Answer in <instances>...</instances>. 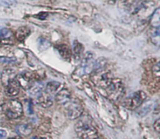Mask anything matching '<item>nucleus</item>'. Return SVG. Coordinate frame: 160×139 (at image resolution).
<instances>
[{
	"label": "nucleus",
	"instance_id": "nucleus-1",
	"mask_svg": "<svg viewBox=\"0 0 160 139\" xmlns=\"http://www.w3.org/2000/svg\"><path fill=\"white\" fill-rule=\"evenodd\" d=\"M75 131L80 139H96L98 131L94 127L90 122L81 120L75 124Z\"/></svg>",
	"mask_w": 160,
	"mask_h": 139
},
{
	"label": "nucleus",
	"instance_id": "nucleus-2",
	"mask_svg": "<svg viewBox=\"0 0 160 139\" xmlns=\"http://www.w3.org/2000/svg\"><path fill=\"white\" fill-rule=\"evenodd\" d=\"M104 82L107 95L111 99L118 100L124 93V87L120 79H106Z\"/></svg>",
	"mask_w": 160,
	"mask_h": 139
},
{
	"label": "nucleus",
	"instance_id": "nucleus-3",
	"mask_svg": "<svg viewBox=\"0 0 160 139\" xmlns=\"http://www.w3.org/2000/svg\"><path fill=\"white\" fill-rule=\"evenodd\" d=\"M3 110L9 119H17L23 114V106L17 100H10L4 105Z\"/></svg>",
	"mask_w": 160,
	"mask_h": 139
},
{
	"label": "nucleus",
	"instance_id": "nucleus-4",
	"mask_svg": "<svg viewBox=\"0 0 160 139\" xmlns=\"http://www.w3.org/2000/svg\"><path fill=\"white\" fill-rule=\"evenodd\" d=\"M146 94L143 91H138L124 100L123 103V106L133 110V109L138 108L143 103V102L146 99Z\"/></svg>",
	"mask_w": 160,
	"mask_h": 139
},
{
	"label": "nucleus",
	"instance_id": "nucleus-5",
	"mask_svg": "<svg viewBox=\"0 0 160 139\" xmlns=\"http://www.w3.org/2000/svg\"><path fill=\"white\" fill-rule=\"evenodd\" d=\"M63 106L66 115L71 120L78 118L83 113V107L79 102L75 101V100H73V101L70 100Z\"/></svg>",
	"mask_w": 160,
	"mask_h": 139
},
{
	"label": "nucleus",
	"instance_id": "nucleus-6",
	"mask_svg": "<svg viewBox=\"0 0 160 139\" xmlns=\"http://www.w3.org/2000/svg\"><path fill=\"white\" fill-rule=\"evenodd\" d=\"M95 59H94V54L91 52H88L84 56V59H82V62L81 64V68H80L79 73L81 75L87 74L91 73L94 70L95 67Z\"/></svg>",
	"mask_w": 160,
	"mask_h": 139
},
{
	"label": "nucleus",
	"instance_id": "nucleus-7",
	"mask_svg": "<svg viewBox=\"0 0 160 139\" xmlns=\"http://www.w3.org/2000/svg\"><path fill=\"white\" fill-rule=\"evenodd\" d=\"M37 102L42 107L48 108L52 105L53 96L45 91H43L40 95L37 96Z\"/></svg>",
	"mask_w": 160,
	"mask_h": 139
},
{
	"label": "nucleus",
	"instance_id": "nucleus-8",
	"mask_svg": "<svg viewBox=\"0 0 160 139\" xmlns=\"http://www.w3.org/2000/svg\"><path fill=\"white\" fill-rule=\"evenodd\" d=\"M6 94L10 97H14L18 95L20 92V84L15 78L10 80L6 84Z\"/></svg>",
	"mask_w": 160,
	"mask_h": 139
},
{
	"label": "nucleus",
	"instance_id": "nucleus-9",
	"mask_svg": "<svg viewBox=\"0 0 160 139\" xmlns=\"http://www.w3.org/2000/svg\"><path fill=\"white\" fill-rule=\"evenodd\" d=\"M71 98V93L68 89H62L56 95V100L58 103L64 105L68 102Z\"/></svg>",
	"mask_w": 160,
	"mask_h": 139
},
{
	"label": "nucleus",
	"instance_id": "nucleus-10",
	"mask_svg": "<svg viewBox=\"0 0 160 139\" xmlns=\"http://www.w3.org/2000/svg\"><path fill=\"white\" fill-rule=\"evenodd\" d=\"M17 80L18 81L20 85L24 87L25 89H28L30 86L32 84H31V77L28 73H21V74L19 75L18 79Z\"/></svg>",
	"mask_w": 160,
	"mask_h": 139
},
{
	"label": "nucleus",
	"instance_id": "nucleus-11",
	"mask_svg": "<svg viewBox=\"0 0 160 139\" xmlns=\"http://www.w3.org/2000/svg\"><path fill=\"white\" fill-rule=\"evenodd\" d=\"M28 90L31 95L37 97L38 95H39L42 92H43L44 90L43 83H41V82L34 83V84H32L31 86H30V87L28 89Z\"/></svg>",
	"mask_w": 160,
	"mask_h": 139
},
{
	"label": "nucleus",
	"instance_id": "nucleus-12",
	"mask_svg": "<svg viewBox=\"0 0 160 139\" xmlns=\"http://www.w3.org/2000/svg\"><path fill=\"white\" fill-rule=\"evenodd\" d=\"M30 31L29 28H28L27 27H21L19 28L17 31L16 33V37L17 38V40L20 41V42H23L24 41V39L28 37L30 34Z\"/></svg>",
	"mask_w": 160,
	"mask_h": 139
},
{
	"label": "nucleus",
	"instance_id": "nucleus-13",
	"mask_svg": "<svg viewBox=\"0 0 160 139\" xmlns=\"http://www.w3.org/2000/svg\"><path fill=\"white\" fill-rule=\"evenodd\" d=\"M17 131L20 135H29L32 132V127L29 124H20L17 127Z\"/></svg>",
	"mask_w": 160,
	"mask_h": 139
},
{
	"label": "nucleus",
	"instance_id": "nucleus-14",
	"mask_svg": "<svg viewBox=\"0 0 160 139\" xmlns=\"http://www.w3.org/2000/svg\"><path fill=\"white\" fill-rule=\"evenodd\" d=\"M60 83L56 82V81H52L47 84L46 85V89H45V92H48L50 95H53L54 94H56L57 92L58 89L60 87Z\"/></svg>",
	"mask_w": 160,
	"mask_h": 139
},
{
	"label": "nucleus",
	"instance_id": "nucleus-15",
	"mask_svg": "<svg viewBox=\"0 0 160 139\" xmlns=\"http://www.w3.org/2000/svg\"><path fill=\"white\" fill-rule=\"evenodd\" d=\"M14 76H15V73L12 70H3V72L2 73V81L3 84L6 85L10 80L13 79Z\"/></svg>",
	"mask_w": 160,
	"mask_h": 139
},
{
	"label": "nucleus",
	"instance_id": "nucleus-16",
	"mask_svg": "<svg viewBox=\"0 0 160 139\" xmlns=\"http://www.w3.org/2000/svg\"><path fill=\"white\" fill-rule=\"evenodd\" d=\"M12 36V33L7 28H0V42L2 43L5 41L9 40V38Z\"/></svg>",
	"mask_w": 160,
	"mask_h": 139
},
{
	"label": "nucleus",
	"instance_id": "nucleus-17",
	"mask_svg": "<svg viewBox=\"0 0 160 139\" xmlns=\"http://www.w3.org/2000/svg\"><path fill=\"white\" fill-rule=\"evenodd\" d=\"M38 49L40 50V51H45L47 48H49L50 42L48 39L44 38V37H41L38 40Z\"/></svg>",
	"mask_w": 160,
	"mask_h": 139
},
{
	"label": "nucleus",
	"instance_id": "nucleus-18",
	"mask_svg": "<svg viewBox=\"0 0 160 139\" xmlns=\"http://www.w3.org/2000/svg\"><path fill=\"white\" fill-rule=\"evenodd\" d=\"M151 23L153 27H159V9H156V12H155L154 14L152 15V17L151 20Z\"/></svg>",
	"mask_w": 160,
	"mask_h": 139
},
{
	"label": "nucleus",
	"instance_id": "nucleus-19",
	"mask_svg": "<svg viewBox=\"0 0 160 139\" xmlns=\"http://www.w3.org/2000/svg\"><path fill=\"white\" fill-rule=\"evenodd\" d=\"M152 39L154 44H156V45H159V27H155L154 32L152 35Z\"/></svg>",
	"mask_w": 160,
	"mask_h": 139
},
{
	"label": "nucleus",
	"instance_id": "nucleus-20",
	"mask_svg": "<svg viewBox=\"0 0 160 139\" xmlns=\"http://www.w3.org/2000/svg\"><path fill=\"white\" fill-rule=\"evenodd\" d=\"M152 107V105H151L150 103L145 105L142 109H139L138 114H140L141 116H145V114H146L147 112H149L151 111Z\"/></svg>",
	"mask_w": 160,
	"mask_h": 139
},
{
	"label": "nucleus",
	"instance_id": "nucleus-21",
	"mask_svg": "<svg viewBox=\"0 0 160 139\" xmlns=\"http://www.w3.org/2000/svg\"><path fill=\"white\" fill-rule=\"evenodd\" d=\"M0 4L5 6H11L17 4L16 0H0Z\"/></svg>",
	"mask_w": 160,
	"mask_h": 139
},
{
	"label": "nucleus",
	"instance_id": "nucleus-22",
	"mask_svg": "<svg viewBox=\"0 0 160 139\" xmlns=\"http://www.w3.org/2000/svg\"><path fill=\"white\" fill-rule=\"evenodd\" d=\"M73 45H74V46H73V48H74V52L76 53V54H78V53L81 52V50H82V45H81L79 42H77V41H75Z\"/></svg>",
	"mask_w": 160,
	"mask_h": 139
},
{
	"label": "nucleus",
	"instance_id": "nucleus-23",
	"mask_svg": "<svg viewBox=\"0 0 160 139\" xmlns=\"http://www.w3.org/2000/svg\"><path fill=\"white\" fill-rule=\"evenodd\" d=\"M154 128L158 133H159V131H160V120H156V123H154Z\"/></svg>",
	"mask_w": 160,
	"mask_h": 139
},
{
	"label": "nucleus",
	"instance_id": "nucleus-24",
	"mask_svg": "<svg viewBox=\"0 0 160 139\" xmlns=\"http://www.w3.org/2000/svg\"><path fill=\"white\" fill-rule=\"evenodd\" d=\"M6 135H7L6 131H4V130L0 129V139H3L4 137H6Z\"/></svg>",
	"mask_w": 160,
	"mask_h": 139
},
{
	"label": "nucleus",
	"instance_id": "nucleus-25",
	"mask_svg": "<svg viewBox=\"0 0 160 139\" xmlns=\"http://www.w3.org/2000/svg\"><path fill=\"white\" fill-rule=\"evenodd\" d=\"M9 139H22V138L20 137H18V136H17V137H11V138H9Z\"/></svg>",
	"mask_w": 160,
	"mask_h": 139
},
{
	"label": "nucleus",
	"instance_id": "nucleus-26",
	"mask_svg": "<svg viewBox=\"0 0 160 139\" xmlns=\"http://www.w3.org/2000/svg\"><path fill=\"white\" fill-rule=\"evenodd\" d=\"M32 139H46L45 137H34Z\"/></svg>",
	"mask_w": 160,
	"mask_h": 139
},
{
	"label": "nucleus",
	"instance_id": "nucleus-27",
	"mask_svg": "<svg viewBox=\"0 0 160 139\" xmlns=\"http://www.w3.org/2000/svg\"><path fill=\"white\" fill-rule=\"evenodd\" d=\"M108 1H109V3H110V2L113 3V2H115V1H116V0H108Z\"/></svg>",
	"mask_w": 160,
	"mask_h": 139
}]
</instances>
